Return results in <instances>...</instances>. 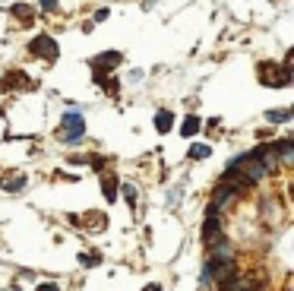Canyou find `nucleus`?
Masks as SVG:
<instances>
[{"instance_id":"1","label":"nucleus","mask_w":294,"mask_h":291,"mask_svg":"<svg viewBox=\"0 0 294 291\" xmlns=\"http://www.w3.org/2000/svg\"><path fill=\"white\" fill-rule=\"evenodd\" d=\"M120 60H123V54H117V51H104V54H98V57H92V82L104 86L108 82V70H114Z\"/></svg>"},{"instance_id":"2","label":"nucleus","mask_w":294,"mask_h":291,"mask_svg":"<svg viewBox=\"0 0 294 291\" xmlns=\"http://www.w3.org/2000/svg\"><path fill=\"white\" fill-rule=\"evenodd\" d=\"M82 133H86L82 114H79V111H67L64 120H60V139H64V142H79Z\"/></svg>"},{"instance_id":"3","label":"nucleus","mask_w":294,"mask_h":291,"mask_svg":"<svg viewBox=\"0 0 294 291\" xmlns=\"http://www.w3.org/2000/svg\"><path fill=\"white\" fill-rule=\"evenodd\" d=\"M29 54L45 57L48 64H54V60H57V54H60V48H57V41H54L51 35H35V38L29 41Z\"/></svg>"},{"instance_id":"4","label":"nucleus","mask_w":294,"mask_h":291,"mask_svg":"<svg viewBox=\"0 0 294 291\" xmlns=\"http://www.w3.org/2000/svg\"><path fill=\"white\" fill-rule=\"evenodd\" d=\"M260 82L263 86H275V89H279V86H288L291 82V70H288V64L282 67V70H275V67H269V64H260Z\"/></svg>"},{"instance_id":"5","label":"nucleus","mask_w":294,"mask_h":291,"mask_svg":"<svg viewBox=\"0 0 294 291\" xmlns=\"http://www.w3.org/2000/svg\"><path fill=\"white\" fill-rule=\"evenodd\" d=\"M203 241L212 247L215 241H222V218H218V209L209 206L206 209V225H203Z\"/></svg>"},{"instance_id":"6","label":"nucleus","mask_w":294,"mask_h":291,"mask_svg":"<svg viewBox=\"0 0 294 291\" xmlns=\"http://www.w3.org/2000/svg\"><path fill=\"white\" fill-rule=\"evenodd\" d=\"M272 155H279L282 161H294V139H279V142H272Z\"/></svg>"},{"instance_id":"7","label":"nucleus","mask_w":294,"mask_h":291,"mask_svg":"<svg viewBox=\"0 0 294 291\" xmlns=\"http://www.w3.org/2000/svg\"><path fill=\"white\" fill-rule=\"evenodd\" d=\"M0 187H4L7 193H19L26 187V174H4V180H0Z\"/></svg>"},{"instance_id":"8","label":"nucleus","mask_w":294,"mask_h":291,"mask_svg":"<svg viewBox=\"0 0 294 291\" xmlns=\"http://www.w3.org/2000/svg\"><path fill=\"white\" fill-rule=\"evenodd\" d=\"M199 130H203V120H199L196 114H190L187 120L180 123V136H187V139H193V136H196Z\"/></svg>"},{"instance_id":"9","label":"nucleus","mask_w":294,"mask_h":291,"mask_svg":"<svg viewBox=\"0 0 294 291\" xmlns=\"http://www.w3.org/2000/svg\"><path fill=\"white\" fill-rule=\"evenodd\" d=\"M171 127H174V114H171V111H164V108H161V111L155 114V130H158V133H168Z\"/></svg>"},{"instance_id":"10","label":"nucleus","mask_w":294,"mask_h":291,"mask_svg":"<svg viewBox=\"0 0 294 291\" xmlns=\"http://www.w3.org/2000/svg\"><path fill=\"white\" fill-rule=\"evenodd\" d=\"M101 190H104V199H108V203H114V199H117V177L104 174V177H101Z\"/></svg>"},{"instance_id":"11","label":"nucleus","mask_w":294,"mask_h":291,"mask_svg":"<svg viewBox=\"0 0 294 291\" xmlns=\"http://www.w3.org/2000/svg\"><path fill=\"white\" fill-rule=\"evenodd\" d=\"M190 158H196V161H203V158H209L212 155V149L209 146H203V142H196V146H190V152H187Z\"/></svg>"},{"instance_id":"12","label":"nucleus","mask_w":294,"mask_h":291,"mask_svg":"<svg viewBox=\"0 0 294 291\" xmlns=\"http://www.w3.org/2000/svg\"><path fill=\"white\" fill-rule=\"evenodd\" d=\"M101 263V253H95V250H92V253H79V266H98Z\"/></svg>"},{"instance_id":"13","label":"nucleus","mask_w":294,"mask_h":291,"mask_svg":"<svg viewBox=\"0 0 294 291\" xmlns=\"http://www.w3.org/2000/svg\"><path fill=\"white\" fill-rule=\"evenodd\" d=\"M266 120L269 123H285V120H291V111H269Z\"/></svg>"},{"instance_id":"14","label":"nucleus","mask_w":294,"mask_h":291,"mask_svg":"<svg viewBox=\"0 0 294 291\" xmlns=\"http://www.w3.org/2000/svg\"><path fill=\"white\" fill-rule=\"evenodd\" d=\"M13 16H19L23 23H32V10H29V7H23V4H16V7H13Z\"/></svg>"},{"instance_id":"15","label":"nucleus","mask_w":294,"mask_h":291,"mask_svg":"<svg viewBox=\"0 0 294 291\" xmlns=\"http://www.w3.org/2000/svg\"><path fill=\"white\" fill-rule=\"evenodd\" d=\"M123 196H127V203H136V187L133 184H123Z\"/></svg>"},{"instance_id":"16","label":"nucleus","mask_w":294,"mask_h":291,"mask_svg":"<svg viewBox=\"0 0 294 291\" xmlns=\"http://www.w3.org/2000/svg\"><path fill=\"white\" fill-rule=\"evenodd\" d=\"M38 4H41L45 13H54V10H57V0H38Z\"/></svg>"},{"instance_id":"17","label":"nucleus","mask_w":294,"mask_h":291,"mask_svg":"<svg viewBox=\"0 0 294 291\" xmlns=\"http://www.w3.org/2000/svg\"><path fill=\"white\" fill-rule=\"evenodd\" d=\"M177 199H180V187H174V190L168 193V206H171V209L177 206Z\"/></svg>"},{"instance_id":"18","label":"nucleus","mask_w":294,"mask_h":291,"mask_svg":"<svg viewBox=\"0 0 294 291\" xmlns=\"http://www.w3.org/2000/svg\"><path fill=\"white\" fill-rule=\"evenodd\" d=\"M86 161H89V165L95 168V171H101V168H104V158H86Z\"/></svg>"},{"instance_id":"19","label":"nucleus","mask_w":294,"mask_h":291,"mask_svg":"<svg viewBox=\"0 0 294 291\" xmlns=\"http://www.w3.org/2000/svg\"><path fill=\"white\" fill-rule=\"evenodd\" d=\"M38 291H60V288L54 285V282H41V285H38Z\"/></svg>"},{"instance_id":"20","label":"nucleus","mask_w":294,"mask_h":291,"mask_svg":"<svg viewBox=\"0 0 294 291\" xmlns=\"http://www.w3.org/2000/svg\"><path fill=\"white\" fill-rule=\"evenodd\" d=\"M142 291H164V288H161V285H158V282H152V285H145V288H142Z\"/></svg>"},{"instance_id":"21","label":"nucleus","mask_w":294,"mask_h":291,"mask_svg":"<svg viewBox=\"0 0 294 291\" xmlns=\"http://www.w3.org/2000/svg\"><path fill=\"white\" fill-rule=\"evenodd\" d=\"M13 291H19V288H16V285H13Z\"/></svg>"}]
</instances>
